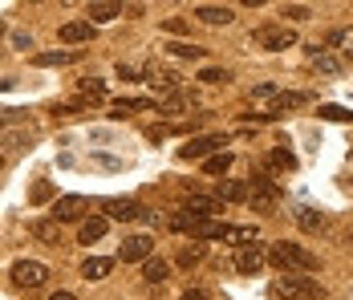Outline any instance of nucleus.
<instances>
[{
	"label": "nucleus",
	"instance_id": "f03ea898",
	"mask_svg": "<svg viewBox=\"0 0 353 300\" xmlns=\"http://www.w3.org/2000/svg\"><path fill=\"white\" fill-rule=\"evenodd\" d=\"M272 297L276 300H325V288L309 276H281L272 280Z\"/></svg>",
	"mask_w": 353,
	"mask_h": 300
},
{
	"label": "nucleus",
	"instance_id": "423d86ee",
	"mask_svg": "<svg viewBox=\"0 0 353 300\" xmlns=\"http://www.w3.org/2000/svg\"><path fill=\"white\" fill-rule=\"evenodd\" d=\"M49 280V264H41V260H17L12 264V284L17 288H41Z\"/></svg>",
	"mask_w": 353,
	"mask_h": 300
},
{
	"label": "nucleus",
	"instance_id": "e433bc0d",
	"mask_svg": "<svg viewBox=\"0 0 353 300\" xmlns=\"http://www.w3.org/2000/svg\"><path fill=\"white\" fill-rule=\"evenodd\" d=\"M333 45H341V57L353 61V33H333Z\"/></svg>",
	"mask_w": 353,
	"mask_h": 300
},
{
	"label": "nucleus",
	"instance_id": "f257e3e1",
	"mask_svg": "<svg viewBox=\"0 0 353 300\" xmlns=\"http://www.w3.org/2000/svg\"><path fill=\"white\" fill-rule=\"evenodd\" d=\"M268 260L281 268L284 276H292V272H317V268H321V260L309 252V248L288 243V239H281V243H272V248H268Z\"/></svg>",
	"mask_w": 353,
	"mask_h": 300
},
{
	"label": "nucleus",
	"instance_id": "2f4dec72",
	"mask_svg": "<svg viewBox=\"0 0 353 300\" xmlns=\"http://www.w3.org/2000/svg\"><path fill=\"white\" fill-rule=\"evenodd\" d=\"M321 118H329V122H353V114L345 106H321Z\"/></svg>",
	"mask_w": 353,
	"mask_h": 300
},
{
	"label": "nucleus",
	"instance_id": "72a5a7b5",
	"mask_svg": "<svg viewBox=\"0 0 353 300\" xmlns=\"http://www.w3.org/2000/svg\"><path fill=\"white\" fill-rule=\"evenodd\" d=\"M175 57H203V49L199 45H191V41H175V45H167Z\"/></svg>",
	"mask_w": 353,
	"mask_h": 300
},
{
	"label": "nucleus",
	"instance_id": "0eeeda50",
	"mask_svg": "<svg viewBox=\"0 0 353 300\" xmlns=\"http://www.w3.org/2000/svg\"><path fill=\"white\" fill-rule=\"evenodd\" d=\"M223 146H228L223 134H203V138H191V142L179 150V159H187V163H191V159H212V154H219Z\"/></svg>",
	"mask_w": 353,
	"mask_h": 300
},
{
	"label": "nucleus",
	"instance_id": "f3484780",
	"mask_svg": "<svg viewBox=\"0 0 353 300\" xmlns=\"http://www.w3.org/2000/svg\"><path fill=\"white\" fill-rule=\"evenodd\" d=\"M106 228H110L106 215H94V219H85V223L77 228V239H81V243H98V239L106 235Z\"/></svg>",
	"mask_w": 353,
	"mask_h": 300
},
{
	"label": "nucleus",
	"instance_id": "bb28decb",
	"mask_svg": "<svg viewBox=\"0 0 353 300\" xmlns=\"http://www.w3.org/2000/svg\"><path fill=\"white\" fill-rule=\"evenodd\" d=\"M228 167H232V154H228V150H219V154H212V159L203 163L208 174H228Z\"/></svg>",
	"mask_w": 353,
	"mask_h": 300
},
{
	"label": "nucleus",
	"instance_id": "7c9ffc66",
	"mask_svg": "<svg viewBox=\"0 0 353 300\" xmlns=\"http://www.w3.org/2000/svg\"><path fill=\"white\" fill-rule=\"evenodd\" d=\"M150 86H154V90H163V94H175L179 77H171V73H150Z\"/></svg>",
	"mask_w": 353,
	"mask_h": 300
},
{
	"label": "nucleus",
	"instance_id": "ea45409f",
	"mask_svg": "<svg viewBox=\"0 0 353 300\" xmlns=\"http://www.w3.org/2000/svg\"><path fill=\"white\" fill-rule=\"evenodd\" d=\"M179 300H208V297H203L199 288H191V292H183V297H179Z\"/></svg>",
	"mask_w": 353,
	"mask_h": 300
},
{
	"label": "nucleus",
	"instance_id": "9b49d317",
	"mask_svg": "<svg viewBox=\"0 0 353 300\" xmlns=\"http://www.w3.org/2000/svg\"><path fill=\"white\" fill-rule=\"evenodd\" d=\"M187 232H191V239H195V243H203V239H228V232H232V228H228V223H219V219H195Z\"/></svg>",
	"mask_w": 353,
	"mask_h": 300
},
{
	"label": "nucleus",
	"instance_id": "4c0bfd02",
	"mask_svg": "<svg viewBox=\"0 0 353 300\" xmlns=\"http://www.w3.org/2000/svg\"><path fill=\"white\" fill-rule=\"evenodd\" d=\"M313 66H317V69H325V73H333V69H337V61H333L329 53H313Z\"/></svg>",
	"mask_w": 353,
	"mask_h": 300
},
{
	"label": "nucleus",
	"instance_id": "79ce46f5",
	"mask_svg": "<svg viewBox=\"0 0 353 300\" xmlns=\"http://www.w3.org/2000/svg\"><path fill=\"white\" fill-rule=\"evenodd\" d=\"M0 37H4V25H0Z\"/></svg>",
	"mask_w": 353,
	"mask_h": 300
},
{
	"label": "nucleus",
	"instance_id": "20e7f679",
	"mask_svg": "<svg viewBox=\"0 0 353 300\" xmlns=\"http://www.w3.org/2000/svg\"><path fill=\"white\" fill-rule=\"evenodd\" d=\"M252 45H260V49H292L296 45V33L288 29V25H260L256 33H252Z\"/></svg>",
	"mask_w": 353,
	"mask_h": 300
},
{
	"label": "nucleus",
	"instance_id": "ddd939ff",
	"mask_svg": "<svg viewBox=\"0 0 353 300\" xmlns=\"http://www.w3.org/2000/svg\"><path fill=\"white\" fill-rule=\"evenodd\" d=\"M33 239L49 243V248H61V223L57 219H33Z\"/></svg>",
	"mask_w": 353,
	"mask_h": 300
},
{
	"label": "nucleus",
	"instance_id": "39448f33",
	"mask_svg": "<svg viewBox=\"0 0 353 300\" xmlns=\"http://www.w3.org/2000/svg\"><path fill=\"white\" fill-rule=\"evenodd\" d=\"M85 211H90L85 195H57L53 199V219L57 223H85Z\"/></svg>",
	"mask_w": 353,
	"mask_h": 300
},
{
	"label": "nucleus",
	"instance_id": "cd10ccee",
	"mask_svg": "<svg viewBox=\"0 0 353 300\" xmlns=\"http://www.w3.org/2000/svg\"><path fill=\"white\" fill-rule=\"evenodd\" d=\"M49 199H53V183H49V179L33 183V191H29V203H33V207H41V203H49Z\"/></svg>",
	"mask_w": 353,
	"mask_h": 300
},
{
	"label": "nucleus",
	"instance_id": "a211bd4d",
	"mask_svg": "<svg viewBox=\"0 0 353 300\" xmlns=\"http://www.w3.org/2000/svg\"><path fill=\"white\" fill-rule=\"evenodd\" d=\"M114 17H122V4H114V0H94L90 4V25H106Z\"/></svg>",
	"mask_w": 353,
	"mask_h": 300
},
{
	"label": "nucleus",
	"instance_id": "473e14b6",
	"mask_svg": "<svg viewBox=\"0 0 353 300\" xmlns=\"http://www.w3.org/2000/svg\"><path fill=\"white\" fill-rule=\"evenodd\" d=\"M199 260H203V243H191V248H183V252H179V264H183V268L199 264Z\"/></svg>",
	"mask_w": 353,
	"mask_h": 300
},
{
	"label": "nucleus",
	"instance_id": "5701e85b",
	"mask_svg": "<svg viewBox=\"0 0 353 300\" xmlns=\"http://www.w3.org/2000/svg\"><path fill=\"white\" fill-rule=\"evenodd\" d=\"M256 239H260V228L256 223H244V228H232L228 232V243H236V248H256Z\"/></svg>",
	"mask_w": 353,
	"mask_h": 300
},
{
	"label": "nucleus",
	"instance_id": "1a4fd4ad",
	"mask_svg": "<svg viewBox=\"0 0 353 300\" xmlns=\"http://www.w3.org/2000/svg\"><path fill=\"white\" fill-rule=\"evenodd\" d=\"M179 211H183V215H191V219H212L215 211H223V203L215 199V195H187Z\"/></svg>",
	"mask_w": 353,
	"mask_h": 300
},
{
	"label": "nucleus",
	"instance_id": "7ed1b4c3",
	"mask_svg": "<svg viewBox=\"0 0 353 300\" xmlns=\"http://www.w3.org/2000/svg\"><path fill=\"white\" fill-rule=\"evenodd\" d=\"M248 203H252L256 211H272V207L281 203V187H276L268 174H252V183H248Z\"/></svg>",
	"mask_w": 353,
	"mask_h": 300
},
{
	"label": "nucleus",
	"instance_id": "c9c22d12",
	"mask_svg": "<svg viewBox=\"0 0 353 300\" xmlns=\"http://www.w3.org/2000/svg\"><path fill=\"white\" fill-rule=\"evenodd\" d=\"M281 17H288V21H309L313 12H309L305 4H284V8H281Z\"/></svg>",
	"mask_w": 353,
	"mask_h": 300
},
{
	"label": "nucleus",
	"instance_id": "2eb2a0df",
	"mask_svg": "<svg viewBox=\"0 0 353 300\" xmlns=\"http://www.w3.org/2000/svg\"><path fill=\"white\" fill-rule=\"evenodd\" d=\"M77 57H81L77 49H49V53H37L33 61L41 69H53V66H70V61H77Z\"/></svg>",
	"mask_w": 353,
	"mask_h": 300
},
{
	"label": "nucleus",
	"instance_id": "6e6552de",
	"mask_svg": "<svg viewBox=\"0 0 353 300\" xmlns=\"http://www.w3.org/2000/svg\"><path fill=\"white\" fill-rule=\"evenodd\" d=\"M150 252H154V239H150V235H130V239L118 248V260H122V264H146Z\"/></svg>",
	"mask_w": 353,
	"mask_h": 300
},
{
	"label": "nucleus",
	"instance_id": "b1692460",
	"mask_svg": "<svg viewBox=\"0 0 353 300\" xmlns=\"http://www.w3.org/2000/svg\"><path fill=\"white\" fill-rule=\"evenodd\" d=\"M134 110H159V101H150V98H122V101H114V118H126V114H134Z\"/></svg>",
	"mask_w": 353,
	"mask_h": 300
},
{
	"label": "nucleus",
	"instance_id": "4be33fe9",
	"mask_svg": "<svg viewBox=\"0 0 353 300\" xmlns=\"http://www.w3.org/2000/svg\"><path fill=\"white\" fill-rule=\"evenodd\" d=\"M167 276H171V264H167V260H154V256H150V260L142 264V280H146V284H163Z\"/></svg>",
	"mask_w": 353,
	"mask_h": 300
},
{
	"label": "nucleus",
	"instance_id": "aec40b11",
	"mask_svg": "<svg viewBox=\"0 0 353 300\" xmlns=\"http://www.w3.org/2000/svg\"><path fill=\"white\" fill-rule=\"evenodd\" d=\"M292 215H296V223H301L305 232H325V223H329V219H325L321 211H313V207H296Z\"/></svg>",
	"mask_w": 353,
	"mask_h": 300
},
{
	"label": "nucleus",
	"instance_id": "a878e982",
	"mask_svg": "<svg viewBox=\"0 0 353 300\" xmlns=\"http://www.w3.org/2000/svg\"><path fill=\"white\" fill-rule=\"evenodd\" d=\"M77 94H81L85 101H102L106 98V81H98V77H81V81H77Z\"/></svg>",
	"mask_w": 353,
	"mask_h": 300
},
{
	"label": "nucleus",
	"instance_id": "dca6fc26",
	"mask_svg": "<svg viewBox=\"0 0 353 300\" xmlns=\"http://www.w3.org/2000/svg\"><path fill=\"white\" fill-rule=\"evenodd\" d=\"M94 37V25L90 21H70V25H61V41L65 45H85Z\"/></svg>",
	"mask_w": 353,
	"mask_h": 300
},
{
	"label": "nucleus",
	"instance_id": "9d476101",
	"mask_svg": "<svg viewBox=\"0 0 353 300\" xmlns=\"http://www.w3.org/2000/svg\"><path fill=\"white\" fill-rule=\"evenodd\" d=\"M102 211H106V219H118V223H130V219H139L142 215L139 199H106L102 203Z\"/></svg>",
	"mask_w": 353,
	"mask_h": 300
},
{
	"label": "nucleus",
	"instance_id": "a19ab883",
	"mask_svg": "<svg viewBox=\"0 0 353 300\" xmlns=\"http://www.w3.org/2000/svg\"><path fill=\"white\" fill-rule=\"evenodd\" d=\"M49 300H77V297H73V292H53Z\"/></svg>",
	"mask_w": 353,
	"mask_h": 300
},
{
	"label": "nucleus",
	"instance_id": "37998d69",
	"mask_svg": "<svg viewBox=\"0 0 353 300\" xmlns=\"http://www.w3.org/2000/svg\"><path fill=\"white\" fill-rule=\"evenodd\" d=\"M350 243H353V232H350Z\"/></svg>",
	"mask_w": 353,
	"mask_h": 300
},
{
	"label": "nucleus",
	"instance_id": "393cba45",
	"mask_svg": "<svg viewBox=\"0 0 353 300\" xmlns=\"http://www.w3.org/2000/svg\"><path fill=\"white\" fill-rule=\"evenodd\" d=\"M219 203H240L248 199V183H240V179H228L223 187H219V195H215Z\"/></svg>",
	"mask_w": 353,
	"mask_h": 300
},
{
	"label": "nucleus",
	"instance_id": "c756f323",
	"mask_svg": "<svg viewBox=\"0 0 353 300\" xmlns=\"http://www.w3.org/2000/svg\"><path fill=\"white\" fill-rule=\"evenodd\" d=\"M159 114H167V118H179V114H183V98H179V94H167V98L159 101Z\"/></svg>",
	"mask_w": 353,
	"mask_h": 300
},
{
	"label": "nucleus",
	"instance_id": "f704fd0d",
	"mask_svg": "<svg viewBox=\"0 0 353 300\" xmlns=\"http://www.w3.org/2000/svg\"><path fill=\"white\" fill-rule=\"evenodd\" d=\"M199 81H203V86H219V81H232V77H228V69H199Z\"/></svg>",
	"mask_w": 353,
	"mask_h": 300
},
{
	"label": "nucleus",
	"instance_id": "412c9836",
	"mask_svg": "<svg viewBox=\"0 0 353 300\" xmlns=\"http://www.w3.org/2000/svg\"><path fill=\"white\" fill-rule=\"evenodd\" d=\"M110 268H114V260H106V256H90V260L81 264V276H85V280H106Z\"/></svg>",
	"mask_w": 353,
	"mask_h": 300
},
{
	"label": "nucleus",
	"instance_id": "4468645a",
	"mask_svg": "<svg viewBox=\"0 0 353 300\" xmlns=\"http://www.w3.org/2000/svg\"><path fill=\"white\" fill-rule=\"evenodd\" d=\"M264 252L260 248H240V256H236V272H244V276H256L260 268H264Z\"/></svg>",
	"mask_w": 353,
	"mask_h": 300
},
{
	"label": "nucleus",
	"instance_id": "f8f14e48",
	"mask_svg": "<svg viewBox=\"0 0 353 300\" xmlns=\"http://www.w3.org/2000/svg\"><path fill=\"white\" fill-rule=\"evenodd\" d=\"M195 17L203 21V25H232V8L228 4H195Z\"/></svg>",
	"mask_w": 353,
	"mask_h": 300
},
{
	"label": "nucleus",
	"instance_id": "6ab92c4d",
	"mask_svg": "<svg viewBox=\"0 0 353 300\" xmlns=\"http://www.w3.org/2000/svg\"><path fill=\"white\" fill-rule=\"evenodd\" d=\"M309 101V94H281V98L272 101V110L264 114V118H281V114H288V110H301Z\"/></svg>",
	"mask_w": 353,
	"mask_h": 300
},
{
	"label": "nucleus",
	"instance_id": "58836bf2",
	"mask_svg": "<svg viewBox=\"0 0 353 300\" xmlns=\"http://www.w3.org/2000/svg\"><path fill=\"white\" fill-rule=\"evenodd\" d=\"M252 98H276V86H256Z\"/></svg>",
	"mask_w": 353,
	"mask_h": 300
},
{
	"label": "nucleus",
	"instance_id": "c85d7f7f",
	"mask_svg": "<svg viewBox=\"0 0 353 300\" xmlns=\"http://www.w3.org/2000/svg\"><path fill=\"white\" fill-rule=\"evenodd\" d=\"M268 167H276V170H296V159H292L288 150H268Z\"/></svg>",
	"mask_w": 353,
	"mask_h": 300
}]
</instances>
